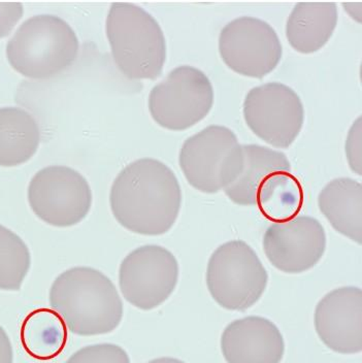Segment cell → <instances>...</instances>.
Here are the masks:
<instances>
[{"instance_id":"obj_19","label":"cell","mask_w":362,"mask_h":363,"mask_svg":"<svg viewBox=\"0 0 362 363\" xmlns=\"http://www.w3.org/2000/svg\"><path fill=\"white\" fill-rule=\"evenodd\" d=\"M22 346L35 359L47 362L58 357L67 344L69 329L62 318L52 308H40L29 313L22 322Z\"/></svg>"},{"instance_id":"obj_24","label":"cell","mask_w":362,"mask_h":363,"mask_svg":"<svg viewBox=\"0 0 362 363\" xmlns=\"http://www.w3.org/2000/svg\"><path fill=\"white\" fill-rule=\"evenodd\" d=\"M23 13L21 2H0V38L10 34Z\"/></svg>"},{"instance_id":"obj_4","label":"cell","mask_w":362,"mask_h":363,"mask_svg":"<svg viewBox=\"0 0 362 363\" xmlns=\"http://www.w3.org/2000/svg\"><path fill=\"white\" fill-rule=\"evenodd\" d=\"M79 40L69 23L38 15L22 23L6 45L11 67L30 79H49L69 68L79 53Z\"/></svg>"},{"instance_id":"obj_12","label":"cell","mask_w":362,"mask_h":363,"mask_svg":"<svg viewBox=\"0 0 362 363\" xmlns=\"http://www.w3.org/2000/svg\"><path fill=\"white\" fill-rule=\"evenodd\" d=\"M262 247L276 269L302 274L313 269L324 255L327 235L315 218L298 216L271 224L264 233Z\"/></svg>"},{"instance_id":"obj_25","label":"cell","mask_w":362,"mask_h":363,"mask_svg":"<svg viewBox=\"0 0 362 363\" xmlns=\"http://www.w3.org/2000/svg\"><path fill=\"white\" fill-rule=\"evenodd\" d=\"M13 352L12 342L8 333L0 326V363H13Z\"/></svg>"},{"instance_id":"obj_5","label":"cell","mask_w":362,"mask_h":363,"mask_svg":"<svg viewBox=\"0 0 362 363\" xmlns=\"http://www.w3.org/2000/svg\"><path fill=\"white\" fill-rule=\"evenodd\" d=\"M268 274L256 252L244 240H230L213 252L207 286L213 299L228 311L244 312L261 298Z\"/></svg>"},{"instance_id":"obj_2","label":"cell","mask_w":362,"mask_h":363,"mask_svg":"<svg viewBox=\"0 0 362 363\" xmlns=\"http://www.w3.org/2000/svg\"><path fill=\"white\" fill-rule=\"evenodd\" d=\"M49 299L67 329L81 337L112 333L123 318V303L116 286L92 267H72L59 274Z\"/></svg>"},{"instance_id":"obj_7","label":"cell","mask_w":362,"mask_h":363,"mask_svg":"<svg viewBox=\"0 0 362 363\" xmlns=\"http://www.w3.org/2000/svg\"><path fill=\"white\" fill-rule=\"evenodd\" d=\"M27 196L33 212L56 227L77 225L92 206L89 183L80 172L64 165H51L36 172Z\"/></svg>"},{"instance_id":"obj_23","label":"cell","mask_w":362,"mask_h":363,"mask_svg":"<svg viewBox=\"0 0 362 363\" xmlns=\"http://www.w3.org/2000/svg\"><path fill=\"white\" fill-rule=\"evenodd\" d=\"M361 133V117H358L351 126L346 140V156L348 163L351 169L358 176L362 174Z\"/></svg>"},{"instance_id":"obj_15","label":"cell","mask_w":362,"mask_h":363,"mask_svg":"<svg viewBox=\"0 0 362 363\" xmlns=\"http://www.w3.org/2000/svg\"><path fill=\"white\" fill-rule=\"evenodd\" d=\"M282 172H291L283 152L259 145H239L232 158V182L224 192L239 206H256L262 187L273 174Z\"/></svg>"},{"instance_id":"obj_16","label":"cell","mask_w":362,"mask_h":363,"mask_svg":"<svg viewBox=\"0 0 362 363\" xmlns=\"http://www.w3.org/2000/svg\"><path fill=\"white\" fill-rule=\"evenodd\" d=\"M336 24L334 2H300L287 19L286 38L295 51L315 53L327 44Z\"/></svg>"},{"instance_id":"obj_11","label":"cell","mask_w":362,"mask_h":363,"mask_svg":"<svg viewBox=\"0 0 362 363\" xmlns=\"http://www.w3.org/2000/svg\"><path fill=\"white\" fill-rule=\"evenodd\" d=\"M239 145L234 131L221 125H210L188 138L179 156L188 183L208 194L225 189L232 179V154Z\"/></svg>"},{"instance_id":"obj_14","label":"cell","mask_w":362,"mask_h":363,"mask_svg":"<svg viewBox=\"0 0 362 363\" xmlns=\"http://www.w3.org/2000/svg\"><path fill=\"white\" fill-rule=\"evenodd\" d=\"M227 363H281L285 342L280 329L266 318L249 316L228 324L221 335Z\"/></svg>"},{"instance_id":"obj_22","label":"cell","mask_w":362,"mask_h":363,"mask_svg":"<svg viewBox=\"0 0 362 363\" xmlns=\"http://www.w3.org/2000/svg\"><path fill=\"white\" fill-rule=\"evenodd\" d=\"M65 363H130V358L118 345L96 344L77 351Z\"/></svg>"},{"instance_id":"obj_6","label":"cell","mask_w":362,"mask_h":363,"mask_svg":"<svg viewBox=\"0 0 362 363\" xmlns=\"http://www.w3.org/2000/svg\"><path fill=\"white\" fill-rule=\"evenodd\" d=\"M214 104V88L198 68L182 65L171 70L149 95V111L156 123L169 130H185L207 117Z\"/></svg>"},{"instance_id":"obj_8","label":"cell","mask_w":362,"mask_h":363,"mask_svg":"<svg viewBox=\"0 0 362 363\" xmlns=\"http://www.w3.org/2000/svg\"><path fill=\"white\" fill-rule=\"evenodd\" d=\"M244 118L258 138L271 146L287 149L302 130L304 104L293 88L278 82L266 83L246 95Z\"/></svg>"},{"instance_id":"obj_20","label":"cell","mask_w":362,"mask_h":363,"mask_svg":"<svg viewBox=\"0 0 362 363\" xmlns=\"http://www.w3.org/2000/svg\"><path fill=\"white\" fill-rule=\"evenodd\" d=\"M304 188L291 172L273 174L257 197L256 206L261 214L275 222L298 217L304 206Z\"/></svg>"},{"instance_id":"obj_17","label":"cell","mask_w":362,"mask_h":363,"mask_svg":"<svg viewBox=\"0 0 362 363\" xmlns=\"http://www.w3.org/2000/svg\"><path fill=\"white\" fill-rule=\"evenodd\" d=\"M318 206L339 233L361 245V183L350 178L330 181L319 193Z\"/></svg>"},{"instance_id":"obj_3","label":"cell","mask_w":362,"mask_h":363,"mask_svg":"<svg viewBox=\"0 0 362 363\" xmlns=\"http://www.w3.org/2000/svg\"><path fill=\"white\" fill-rule=\"evenodd\" d=\"M106 36L118 69L130 79H155L166 60L159 23L130 2H114L106 18Z\"/></svg>"},{"instance_id":"obj_18","label":"cell","mask_w":362,"mask_h":363,"mask_svg":"<svg viewBox=\"0 0 362 363\" xmlns=\"http://www.w3.org/2000/svg\"><path fill=\"white\" fill-rule=\"evenodd\" d=\"M40 142V127L31 113L17 106L0 108V167L27 162Z\"/></svg>"},{"instance_id":"obj_21","label":"cell","mask_w":362,"mask_h":363,"mask_svg":"<svg viewBox=\"0 0 362 363\" xmlns=\"http://www.w3.org/2000/svg\"><path fill=\"white\" fill-rule=\"evenodd\" d=\"M30 267V251L24 240L0 224V290L21 289Z\"/></svg>"},{"instance_id":"obj_9","label":"cell","mask_w":362,"mask_h":363,"mask_svg":"<svg viewBox=\"0 0 362 363\" xmlns=\"http://www.w3.org/2000/svg\"><path fill=\"white\" fill-rule=\"evenodd\" d=\"M178 260L169 250L146 245L128 254L119 269L122 295L142 311L162 306L175 291L179 281Z\"/></svg>"},{"instance_id":"obj_1","label":"cell","mask_w":362,"mask_h":363,"mask_svg":"<svg viewBox=\"0 0 362 363\" xmlns=\"http://www.w3.org/2000/svg\"><path fill=\"white\" fill-rule=\"evenodd\" d=\"M110 204L124 228L137 235H162L178 219L182 190L166 164L142 158L119 172L111 188Z\"/></svg>"},{"instance_id":"obj_26","label":"cell","mask_w":362,"mask_h":363,"mask_svg":"<svg viewBox=\"0 0 362 363\" xmlns=\"http://www.w3.org/2000/svg\"><path fill=\"white\" fill-rule=\"evenodd\" d=\"M148 363H185L182 362V360L176 359V358L173 357H162V358H156V359L151 360Z\"/></svg>"},{"instance_id":"obj_13","label":"cell","mask_w":362,"mask_h":363,"mask_svg":"<svg viewBox=\"0 0 362 363\" xmlns=\"http://www.w3.org/2000/svg\"><path fill=\"white\" fill-rule=\"evenodd\" d=\"M315 328L330 350L357 354L362 350V291L341 287L328 292L316 306Z\"/></svg>"},{"instance_id":"obj_10","label":"cell","mask_w":362,"mask_h":363,"mask_svg":"<svg viewBox=\"0 0 362 363\" xmlns=\"http://www.w3.org/2000/svg\"><path fill=\"white\" fill-rule=\"evenodd\" d=\"M219 52L230 69L255 79L273 72L283 55L275 29L268 22L248 16L225 25L219 36Z\"/></svg>"}]
</instances>
